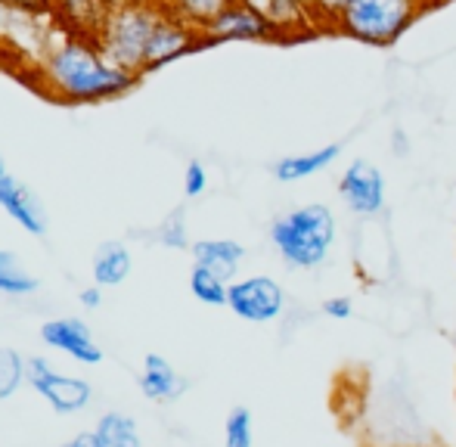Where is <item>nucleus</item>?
<instances>
[{
	"label": "nucleus",
	"instance_id": "f257e3e1",
	"mask_svg": "<svg viewBox=\"0 0 456 447\" xmlns=\"http://www.w3.org/2000/svg\"><path fill=\"white\" fill-rule=\"evenodd\" d=\"M140 75L121 69L106 56L100 41L91 35L60 31L47 41L37 60V85L47 97L69 106L109 103L137 87Z\"/></svg>",
	"mask_w": 456,
	"mask_h": 447
},
{
	"label": "nucleus",
	"instance_id": "f03ea898",
	"mask_svg": "<svg viewBox=\"0 0 456 447\" xmlns=\"http://www.w3.org/2000/svg\"><path fill=\"white\" fill-rule=\"evenodd\" d=\"M336 212L323 202L298 206L271 221V242L282 261L295 271H317L330 261L336 246Z\"/></svg>",
	"mask_w": 456,
	"mask_h": 447
},
{
	"label": "nucleus",
	"instance_id": "7ed1b4c3",
	"mask_svg": "<svg viewBox=\"0 0 456 447\" xmlns=\"http://www.w3.org/2000/svg\"><path fill=\"white\" fill-rule=\"evenodd\" d=\"M432 6L426 0H351L332 22V37L388 50L419 22Z\"/></svg>",
	"mask_w": 456,
	"mask_h": 447
},
{
	"label": "nucleus",
	"instance_id": "20e7f679",
	"mask_svg": "<svg viewBox=\"0 0 456 447\" xmlns=\"http://www.w3.org/2000/svg\"><path fill=\"white\" fill-rule=\"evenodd\" d=\"M159 12H162V6L156 0H143V4H131V6H112L102 28L96 31V41L106 50L109 60L143 78L146 50H150V37L159 22Z\"/></svg>",
	"mask_w": 456,
	"mask_h": 447
},
{
	"label": "nucleus",
	"instance_id": "39448f33",
	"mask_svg": "<svg viewBox=\"0 0 456 447\" xmlns=\"http://www.w3.org/2000/svg\"><path fill=\"white\" fill-rule=\"evenodd\" d=\"M202 35L208 47H217V44H286L271 19L261 16L242 0L230 4Z\"/></svg>",
	"mask_w": 456,
	"mask_h": 447
},
{
	"label": "nucleus",
	"instance_id": "423d86ee",
	"mask_svg": "<svg viewBox=\"0 0 456 447\" xmlns=\"http://www.w3.org/2000/svg\"><path fill=\"white\" fill-rule=\"evenodd\" d=\"M338 199L357 218H376V215H382L385 202H388V183H385L382 168L372 165L370 158H354L342 171V177H338Z\"/></svg>",
	"mask_w": 456,
	"mask_h": 447
},
{
	"label": "nucleus",
	"instance_id": "0eeeda50",
	"mask_svg": "<svg viewBox=\"0 0 456 447\" xmlns=\"http://www.w3.org/2000/svg\"><path fill=\"white\" fill-rule=\"evenodd\" d=\"M227 308L248 323H273L286 311V289L273 277H242L230 283Z\"/></svg>",
	"mask_w": 456,
	"mask_h": 447
},
{
	"label": "nucleus",
	"instance_id": "6e6552de",
	"mask_svg": "<svg viewBox=\"0 0 456 447\" xmlns=\"http://www.w3.org/2000/svg\"><path fill=\"white\" fill-rule=\"evenodd\" d=\"M205 35L192 25H186L183 19L171 16V12H159V22L152 28L150 37V50H146V75L159 72V69L171 66V62L192 56L199 50H205Z\"/></svg>",
	"mask_w": 456,
	"mask_h": 447
},
{
	"label": "nucleus",
	"instance_id": "1a4fd4ad",
	"mask_svg": "<svg viewBox=\"0 0 456 447\" xmlns=\"http://www.w3.org/2000/svg\"><path fill=\"white\" fill-rule=\"evenodd\" d=\"M25 376H28L31 386H35L60 413H75L91 401V386H87V382L75 379V376L53 373L50 363L41 361V357H35V361L28 363V373Z\"/></svg>",
	"mask_w": 456,
	"mask_h": 447
},
{
	"label": "nucleus",
	"instance_id": "9d476101",
	"mask_svg": "<svg viewBox=\"0 0 456 447\" xmlns=\"http://www.w3.org/2000/svg\"><path fill=\"white\" fill-rule=\"evenodd\" d=\"M0 208H4L25 233H31V236L47 233V212H44L41 199L12 175L0 177Z\"/></svg>",
	"mask_w": 456,
	"mask_h": 447
},
{
	"label": "nucleus",
	"instance_id": "9b49d317",
	"mask_svg": "<svg viewBox=\"0 0 456 447\" xmlns=\"http://www.w3.org/2000/svg\"><path fill=\"white\" fill-rule=\"evenodd\" d=\"M109 10L112 6L106 0H50V22L60 31H72V35H91L102 28Z\"/></svg>",
	"mask_w": 456,
	"mask_h": 447
},
{
	"label": "nucleus",
	"instance_id": "f8f14e48",
	"mask_svg": "<svg viewBox=\"0 0 456 447\" xmlns=\"http://www.w3.org/2000/svg\"><path fill=\"white\" fill-rule=\"evenodd\" d=\"M41 336L47 345L66 351L69 357H75V361H81V363H100V357H102V351L96 348L87 323L78 321V317H62V321L44 323Z\"/></svg>",
	"mask_w": 456,
	"mask_h": 447
},
{
	"label": "nucleus",
	"instance_id": "ddd939ff",
	"mask_svg": "<svg viewBox=\"0 0 456 447\" xmlns=\"http://www.w3.org/2000/svg\"><path fill=\"white\" fill-rule=\"evenodd\" d=\"M338 156H342V143H326V146H317V150L289 152V156L276 158L271 171L280 183H298L314 175H323L330 165L338 162Z\"/></svg>",
	"mask_w": 456,
	"mask_h": 447
},
{
	"label": "nucleus",
	"instance_id": "4468645a",
	"mask_svg": "<svg viewBox=\"0 0 456 447\" xmlns=\"http://www.w3.org/2000/svg\"><path fill=\"white\" fill-rule=\"evenodd\" d=\"M252 10H258L261 16H267L276 25V31L282 35V41H305V37H317V28L311 22V12L305 6H298L295 0H242Z\"/></svg>",
	"mask_w": 456,
	"mask_h": 447
},
{
	"label": "nucleus",
	"instance_id": "2eb2a0df",
	"mask_svg": "<svg viewBox=\"0 0 456 447\" xmlns=\"http://www.w3.org/2000/svg\"><path fill=\"white\" fill-rule=\"evenodd\" d=\"M190 252L196 264L215 271L217 277H224L227 283H233L242 261H246V246L236 240H196L190 246Z\"/></svg>",
	"mask_w": 456,
	"mask_h": 447
},
{
	"label": "nucleus",
	"instance_id": "dca6fc26",
	"mask_svg": "<svg viewBox=\"0 0 456 447\" xmlns=\"http://www.w3.org/2000/svg\"><path fill=\"white\" fill-rule=\"evenodd\" d=\"M140 386H143V392L150 394V398L168 401V398H177V394L183 392L186 382L175 373V367H171L165 357L150 354L143 361V376H140Z\"/></svg>",
	"mask_w": 456,
	"mask_h": 447
},
{
	"label": "nucleus",
	"instance_id": "f3484780",
	"mask_svg": "<svg viewBox=\"0 0 456 447\" xmlns=\"http://www.w3.org/2000/svg\"><path fill=\"white\" fill-rule=\"evenodd\" d=\"M156 4L162 6L165 12H171V16L183 19L192 28L205 31L230 4H236V0H156Z\"/></svg>",
	"mask_w": 456,
	"mask_h": 447
},
{
	"label": "nucleus",
	"instance_id": "a211bd4d",
	"mask_svg": "<svg viewBox=\"0 0 456 447\" xmlns=\"http://www.w3.org/2000/svg\"><path fill=\"white\" fill-rule=\"evenodd\" d=\"M131 273V252L121 242H106L94 258V283L96 286H118Z\"/></svg>",
	"mask_w": 456,
	"mask_h": 447
},
{
	"label": "nucleus",
	"instance_id": "6ab92c4d",
	"mask_svg": "<svg viewBox=\"0 0 456 447\" xmlns=\"http://www.w3.org/2000/svg\"><path fill=\"white\" fill-rule=\"evenodd\" d=\"M190 289H192V296H196L199 302L211 305V308H224V305H227V296H230L227 280L217 277L215 271H208V267H202V264H192Z\"/></svg>",
	"mask_w": 456,
	"mask_h": 447
},
{
	"label": "nucleus",
	"instance_id": "aec40b11",
	"mask_svg": "<svg viewBox=\"0 0 456 447\" xmlns=\"http://www.w3.org/2000/svg\"><path fill=\"white\" fill-rule=\"evenodd\" d=\"M37 289V280L16 261V255L0 248V292L6 296H28Z\"/></svg>",
	"mask_w": 456,
	"mask_h": 447
},
{
	"label": "nucleus",
	"instance_id": "412c9836",
	"mask_svg": "<svg viewBox=\"0 0 456 447\" xmlns=\"http://www.w3.org/2000/svg\"><path fill=\"white\" fill-rule=\"evenodd\" d=\"M96 435H100L102 447H143V444H140V438H137L134 423L127 417H118V413H109V417H102Z\"/></svg>",
	"mask_w": 456,
	"mask_h": 447
},
{
	"label": "nucleus",
	"instance_id": "4be33fe9",
	"mask_svg": "<svg viewBox=\"0 0 456 447\" xmlns=\"http://www.w3.org/2000/svg\"><path fill=\"white\" fill-rule=\"evenodd\" d=\"M255 432H252V413L248 407H233L224 423V447H252Z\"/></svg>",
	"mask_w": 456,
	"mask_h": 447
},
{
	"label": "nucleus",
	"instance_id": "5701e85b",
	"mask_svg": "<svg viewBox=\"0 0 456 447\" xmlns=\"http://www.w3.org/2000/svg\"><path fill=\"white\" fill-rule=\"evenodd\" d=\"M152 240H159L168 248H190V236H186V212L183 208H175L162 224L156 227Z\"/></svg>",
	"mask_w": 456,
	"mask_h": 447
},
{
	"label": "nucleus",
	"instance_id": "b1692460",
	"mask_svg": "<svg viewBox=\"0 0 456 447\" xmlns=\"http://www.w3.org/2000/svg\"><path fill=\"white\" fill-rule=\"evenodd\" d=\"M25 379V363L12 348H0V401L10 398Z\"/></svg>",
	"mask_w": 456,
	"mask_h": 447
},
{
	"label": "nucleus",
	"instance_id": "393cba45",
	"mask_svg": "<svg viewBox=\"0 0 456 447\" xmlns=\"http://www.w3.org/2000/svg\"><path fill=\"white\" fill-rule=\"evenodd\" d=\"M351 0H317L311 10V22L317 28V35H332V22L338 19V12L348 6Z\"/></svg>",
	"mask_w": 456,
	"mask_h": 447
},
{
	"label": "nucleus",
	"instance_id": "a878e982",
	"mask_svg": "<svg viewBox=\"0 0 456 447\" xmlns=\"http://www.w3.org/2000/svg\"><path fill=\"white\" fill-rule=\"evenodd\" d=\"M205 190H208V168H205L199 158H192L183 171V193H186V199H196Z\"/></svg>",
	"mask_w": 456,
	"mask_h": 447
},
{
	"label": "nucleus",
	"instance_id": "bb28decb",
	"mask_svg": "<svg viewBox=\"0 0 456 447\" xmlns=\"http://www.w3.org/2000/svg\"><path fill=\"white\" fill-rule=\"evenodd\" d=\"M320 311H323L330 321L345 323V321H351V317H354V302H351L348 296H332V298H326Z\"/></svg>",
	"mask_w": 456,
	"mask_h": 447
},
{
	"label": "nucleus",
	"instance_id": "cd10ccee",
	"mask_svg": "<svg viewBox=\"0 0 456 447\" xmlns=\"http://www.w3.org/2000/svg\"><path fill=\"white\" fill-rule=\"evenodd\" d=\"M0 6L10 12H22V16H47L50 0H0Z\"/></svg>",
	"mask_w": 456,
	"mask_h": 447
},
{
	"label": "nucleus",
	"instance_id": "c85d7f7f",
	"mask_svg": "<svg viewBox=\"0 0 456 447\" xmlns=\"http://www.w3.org/2000/svg\"><path fill=\"white\" fill-rule=\"evenodd\" d=\"M69 447H102V442H100V435H96V432H85V435H78Z\"/></svg>",
	"mask_w": 456,
	"mask_h": 447
},
{
	"label": "nucleus",
	"instance_id": "c756f323",
	"mask_svg": "<svg viewBox=\"0 0 456 447\" xmlns=\"http://www.w3.org/2000/svg\"><path fill=\"white\" fill-rule=\"evenodd\" d=\"M100 289H85L81 292V305H85V308H96V305H100Z\"/></svg>",
	"mask_w": 456,
	"mask_h": 447
},
{
	"label": "nucleus",
	"instance_id": "7c9ffc66",
	"mask_svg": "<svg viewBox=\"0 0 456 447\" xmlns=\"http://www.w3.org/2000/svg\"><path fill=\"white\" fill-rule=\"evenodd\" d=\"M109 6H131V4H143V0H106Z\"/></svg>",
	"mask_w": 456,
	"mask_h": 447
},
{
	"label": "nucleus",
	"instance_id": "2f4dec72",
	"mask_svg": "<svg viewBox=\"0 0 456 447\" xmlns=\"http://www.w3.org/2000/svg\"><path fill=\"white\" fill-rule=\"evenodd\" d=\"M295 4H298V6H305V10L311 12V10H314V4H317V0H295Z\"/></svg>",
	"mask_w": 456,
	"mask_h": 447
},
{
	"label": "nucleus",
	"instance_id": "473e14b6",
	"mask_svg": "<svg viewBox=\"0 0 456 447\" xmlns=\"http://www.w3.org/2000/svg\"><path fill=\"white\" fill-rule=\"evenodd\" d=\"M428 6H441V4H447V0H426Z\"/></svg>",
	"mask_w": 456,
	"mask_h": 447
},
{
	"label": "nucleus",
	"instance_id": "72a5a7b5",
	"mask_svg": "<svg viewBox=\"0 0 456 447\" xmlns=\"http://www.w3.org/2000/svg\"><path fill=\"white\" fill-rule=\"evenodd\" d=\"M6 175V165H4V156H0V177Z\"/></svg>",
	"mask_w": 456,
	"mask_h": 447
}]
</instances>
